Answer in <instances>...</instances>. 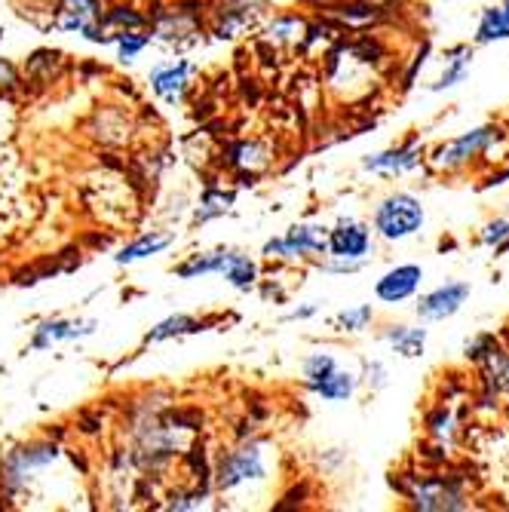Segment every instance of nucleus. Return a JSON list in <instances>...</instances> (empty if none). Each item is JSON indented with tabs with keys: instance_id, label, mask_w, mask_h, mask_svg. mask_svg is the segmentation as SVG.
<instances>
[{
	"instance_id": "nucleus-24",
	"label": "nucleus",
	"mask_w": 509,
	"mask_h": 512,
	"mask_svg": "<svg viewBox=\"0 0 509 512\" xmlns=\"http://www.w3.org/2000/svg\"><path fill=\"white\" fill-rule=\"evenodd\" d=\"M335 368H338L335 356H329V353H313V356L304 359V378H307V384H313V381H322L326 375H332Z\"/></svg>"
},
{
	"instance_id": "nucleus-10",
	"label": "nucleus",
	"mask_w": 509,
	"mask_h": 512,
	"mask_svg": "<svg viewBox=\"0 0 509 512\" xmlns=\"http://www.w3.org/2000/svg\"><path fill=\"white\" fill-rule=\"evenodd\" d=\"M424 163V148L418 142H411L405 148H390L381 154H372L362 160V169L368 172H381V175H405L411 169H418Z\"/></svg>"
},
{
	"instance_id": "nucleus-8",
	"label": "nucleus",
	"mask_w": 509,
	"mask_h": 512,
	"mask_svg": "<svg viewBox=\"0 0 509 512\" xmlns=\"http://www.w3.org/2000/svg\"><path fill=\"white\" fill-rule=\"evenodd\" d=\"M326 227H310V224H301V227H292L283 240H273L264 246V255L267 258H307L310 252H326Z\"/></svg>"
},
{
	"instance_id": "nucleus-31",
	"label": "nucleus",
	"mask_w": 509,
	"mask_h": 512,
	"mask_svg": "<svg viewBox=\"0 0 509 512\" xmlns=\"http://www.w3.org/2000/svg\"><path fill=\"white\" fill-rule=\"evenodd\" d=\"M313 313H316V304H310V307H301V310L289 313V319H307V316H313Z\"/></svg>"
},
{
	"instance_id": "nucleus-26",
	"label": "nucleus",
	"mask_w": 509,
	"mask_h": 512,
	"mask_svg": "<svg viewBox=\"0 0 509 512\" xmlns=\"http://www.w3.org/2000/svg\"><path fill=\"white\" fill-rule=\"evenodd\" d=\"M230 203H234V194H218V191H209L206 197H203V209H200V221H206V218H212V215H221V212H227L230 209Z\"/></svg>"
},
{
	"instance_id": "nucleus-28",
	"label": "nucleus",
	"mask_w": 509,
	"mask_h": 512,
	"mask_svg": "<svg viewBox=\"0 0 509 512\" xmlns=\"http://www.w3.org/2000/svg\"><path fill=\"white\" fill-rule=\"evenodd\" d=\"M108 25H129V28H138L145 19L142 16H135V13H129L126 7H117V10H111L108 13V19H105Z\"/></svg>"
},
{
	"instance_id": "nucleus-3",
	"label": "nucleus",
	"mask_w": 509,
	"mask_h": 512,
	"mask_svg": "<svg viewBox=\"0 0 509 512\" xmlns=\"http://www.w3.org/2000/svg\"><path fill=\"white\" fill-rule=\"evenodd\" d=\"M500 142H503V129L497 123H485V126H476L464 135L451 138V142L439 145L436 154L430 157V163L439 172H457V169H467V166L479 163Z\"/></svg>"
},
{
	"instance_id": "nucleus-33",
	"label": "nucleus",
	"mask_w": 509,
	"mask_h": 512,
	"mask_svg": "<svg viewBox=\"0 0 509 512\" xmlns=\"http://www.w3.org/2000/svg\"><path fill=\"white\" fill-rule=\"evenodd\" d=\"M0 40H4V31H0Z\"/></svg>"
},
{
	"instance_id": "nucleus-34",
	"label": "nucleus",
	"mask_w": 509,
	"mask_h": 512,
	"mask_svg": "<svg viewBox=\"0 0 509 512\" xmlns=\"http://www.w3.org/2000/svg\"><path fill=\"white\" fill-rule=\"evenodd\" d=\"M506 212H509V203H506Z\"/></svg>"
},
{
	"instance_id": "nucleus-20",
	"label": "nucleus",
	"mask_w": 509,
	"mask_h": 512,
	"mask_svg": "<svg viewBox=\"0 0 509 512\" xmlns=\"http://www.w3.org/2000/svg\"><path fill=\"white\" fill-rule=\"evenodd\" d=\"M372 319H375V310H372V304H359V307H350V310H341L332 322H335V329H341V332H365L368 325H372Z\"/></svg>"
},
{
	"instance_id": "nucleus-6",
	"label": "nucleus",
	"mask_w": 509,
	"mask_h": 512,
	"mask_svg": "<svg viewBox=\"0 0 509 512\" xmlns=\"http://www.w3.org/2000/svg\"><path fill=\"white\" fill-rule=\"evenodd\" d=\"M264 476V454L258 445H243L234 454H227L221 460L218 470V485L221 491H234L237 485L249 482V479H261Z\"/></svg>"
},
{
	"instance_id": "nucleus-27",
	"label": "nucleus",
	"mask_w": 509,
	"mask_h": 512,
	"mask_svg": "<svg viewBox=\"0 0 509 512\" xmlns=\"http://www.w3.org/2000/svg\"><path fill=\"white\" fill-rule=\"evenodd\" d=\"M304 31V22H298V19H280V22H273L270 25V37H276V40H280V37H295V34H301Z\"/></svg>"
},
{
	"instance_id": "nucleus-1",
	"label": "nucleus",
	"mask_w": 509,
	"mask_h": 512,
	"mask_svg": "<svg viewBox=\"0 0 509 512\" xmlns=\"http://www.w3.org/2000/svg\"><path fill=\"white\" fill-rule=\"evenodd\" d=\"M405 500L421 512H460L470 509V497L464 479L454 473H427V476H405L402 485Z\"/></svg>"
},
{
	"instance_id": "nucleus-2",
	"label": "nucleus",
	"mask_w": 509,
	"mask_h": 512,
	"mask_svg": "<svg viewBox=\"0 0 509 512\" xmlns=\"http://www.w3.org/2000/svg\"><path fill=\"white\" fill-rule=\"evenodd\" d=\"M375 234L387 243H402L414 234H421L427 224V209L424 203L408 194V191H396L390 197H384L372 215Z\"/></svg>"
},
{
	"instance_id": "nucleus-30",
	"label": "nucleus",
	"mask_w": 509,
	"mask_h": 512,
	"mask_svg": "<svg viewBox=\"0 0 509 512\" xmlns=\"http://www.w3.org/2000/svg\"><path fill=\"white\" fill-rule=\"evenodd\" d=\"M13 80H16V71H13V65L0 59V83H13Z\"/></svg>"
},
{
	"instance_id": "nucleus-19",
	"label": "nucleus",
	"mask_w": 509,
	"mask_h": 512,
	"mask_svg": "<svg viewBox=\"0 0 509 512\" xmlns=\"http://www.w3.org/2000/svg\"><path fill=\"white\" fill-rule=\"evenodd\" d=\"M485 368H488V381L497 390L509 393V350H497V344L482 356Z\"/></svg>"
},
{
	"instance_id": "nucleus-23",
	"label": "nucleus",
	"mask_w": 509,
	"mask_h": 512,
	"mask_svg": "<svg viewBox=\"0 0 509 512\" xmlns=\"http://www.w3.org/2000/svg\"><path fill=\"white\" fill-rule=\"evenodd\" d=\"M482 246L494 249V252H503L509 246V215H500V218H491L485 227H482Z\"/></svg>"
},
{
	"instance_id": "nucleus-4",
	"label": "nucleus",
	"mask_w": 509,
	"mask_h": 512,
	"mask_svg": "<svg viewBox=\"0 0 509 512\" xmlns=\"http://www.w3.org/2000/svg\"><path fill=\"white\" fill-rule=\"evenodd\" d=\"M470 295H473V286L467 279H451V283H442L433 292L418 298V316L424 322H445L464 310Z\"/></svg>"
},
{
	"instance_id": "nucleus-16",
	"label": "nucleus",
	"mask_w": 509,
	"mask_h": 512,
	"mask_svg": "<svg viewBox=\"0 0 509 512\" xmlns=\"http://www.w3.org/2000/svg\"><path fill=\"white\" fill-rule=\"evenodd\" d=\"M316 396H322V399H329V402H347L350 396H353V390H356V378L350 375V371H341V368H335L332 375H326L322 381H313V384H307Z\"/></svg>"
},
{
	"instance_id": "nucleus-14",
	"label": "nucleus",
	"mask_w": 509,
	"mask_h": 512,
	"mask_svg": "<svg viewBox=\"0 0 509 512\" xmlns=\"http://www.w3.org/2000/svg\"><path fill=\"white\" fill-rule=\"evenodd\" d=\"M92 329H96V322H86V325H77V322H65V319H53V322H43L31 347L34 350H43L50 347L56 341H71V338H80V335H89Z\"/></svg>"
},
{
	"instance_id": "nucleus-12",
	"label": "nucleus",
	"mask_w": 509,
	"mask_h": 512,
	"mask_svg": "<svg viewBox=\"0 0 509 512\" xmlns=\"http://www.w3.org/2000/svg\"><path fill=\"white\" fill-rule=\"evenodd\" d=\"M384 341L405 359H418L424 356L427 347V329H411V325L399 322V325H387Z\"/></svg>"
},
{
	"instance_id": "nucleus-7",
	"label": "nucleus",
	"mask_w": 509,
	"mask_h": 512,
	"mask_svg": "<svg viewBox=\"0 0 509 512\" xmlns=\"http://www.w3.org/2000/svg\"><path fill=\"white\" fill-rule=\"evenodd\" d=\"M421 283H424L421 264H396L375 283V295L384 304H402L421 292Z\"/></svg>"
},
{
	"instance_id": "nucleus-17",
	"label": "nucleus",
	"mask_w": 509,
	"mask_h": 512,
	"mask_svg": "<svg viewBox=\"0 0 509 512\" xmlns=\"http://www.w3.org/2000/svg\"><path fill=\"white\" fill-rule=\"evenodd\" d=\"M169 243H172L169 234H145V237H138L135 243H129V246L117 255V264H132V261L151 258V255H157V252H163Z\"/></svg>"
},
{
	"instance_id": "nucleus-29",
	"label": "nucleus",
	"mask_w": 509,
	"mask_h": 512,
	"mask_svg": "<svg viewBox=\"0 0 509 512\" xmlns=\"http://www.w3.org/2000/svg\"><path fill=\"white\" fill-rule=\"evenodd\" d=\"M365 381H368V387H384V384H387V371H384V365H381V362H368V365H365Z\"/></svg>"
},
{
	"instance_id": "nucleus-32",
	"label": "nucleus",
	"mask_w": 509,
	"mask_h": 512,
	"mask_svg": "<svg viewBox=\"0 0 509 512\" xmlns=\"http://www.w3.org/2000/svg\"><path fill=\"white\" fill-rule=\"evenodd\" d=\"M500 7H503V10L509 13V0H503V4H500Z\"/></svg>"
},
{
	"instance_id": "nucleus-18",
	"label": "nucleus",
	"mask_w": 509,
	"mask_h": 512,
	"mask_svg": "<svg viewBox=\"0 0 509 512\" xmlns=\"http://www.w3.org/2000/svg\"><path fill=\"white\" fill-rule=\"evenodd\" d=\"M224 276H227V283L230 286H237V289H252V283H255V276H258V270H255V264L246 258V255H237V252H230V258H227V267L221 270Z\"/></svg>"
},
{
	"instance_id": "nucleus-22",
	"label": "nucleus",
	"mask_w": 509,
	"mask_h": 512,
	"mask_svg": "<svg viewBox=\"0 0 509 512\" xmlns=\"http://www.w3.org/2000/svg\"><path fill=\"white\" fill-rule=\"evenodd\" d=\"M454 430H457V421H454L451 408L439 405V408H433V411L427 414V433H430L436 442H448V439L454 436Z\"/></svg>"
},
{
	"instance_id": "nucleus-25",
	"label": "nucleus",
	"mask_w": 509,
	"mask_h": 512,
	"mask_svg": "<svg viewBox=\"0 0 509 512\" xmlns=\"http://www.w3.org/2000/svg\"><path fill=\"white\" fill-rule=\"evenodd\" d=\"M114 40H117V50H120V59H123V62H132V59L151 43V37H145V34H132V31H120Z\"/></svg>"
},
{
	"instance_id": "nucleus-13",
	"label": "nucleus",
	"mask_w": 509,
	"mask_h": 512,
	"mask_svg": "<svg viewBox=\"0 0 509 512\" xmlns=\"http://www.w3.org/2000/svg\"><path fill=\"white\" fill-rule=\"evenodd\" d=\"M509 40V13L503 7H485L473 34L476 46H491V43H503Z\"/></svg>"
},
{
	"instance_id": "nucleus-15",
	"label": "nucleus",
	"mask_w": 509,
	"mask_h": 512,
	"mask_svg": "<svg viewBox=\"0 0 509 512\" xmlns=\"http://www.w3.org/2000/svg\"><path fill=\"white\" fill-rule=\"evenodd\" d=\"M448 68L442 71V77L430 86V92H445V89H454L460 86L467 77H470V68H473V50L470 46H454L448 53Z\"/></svg>"
},
{
	"instance_id": "nucleus-5",
	"label": "nucleus",
	"mask_w": 509,
	"mask_h": 512,
	"mask_svg": "<svg viewBox=\"0 0 509 512\" xmlns=\"http://www.w3.org/2000/svg\"><path fill=\"white\" fill-rule=\"evenodd\" d=\"M326 252L338 261H365V255L372 252V230L359 221H341L329 230Z\"/></svg>"
},
{
	"instance_id": "nucleus-9",
	"label": "nucleus",
	"mask_w": 509,
	"mask_h": 512,
	"mask_svg": "<svg viewBox=\"0 0 509 512\" xmlns=\"http://www.w3.org/2000/svg\"><path fill=\"white\" fill-rule=\"evenodd\" d=\"M102 19V10H99V0H62V10H59V19L56 25L62 31H80L86 34L89 40H105L99 31H96V22Z\"/></svg>"
},
{
	"instance_id": "nucleus-21",
	"label": "nucleus",
	"mask_w": 509,
	"mask_h": 512,
	"mask_svg": "<svg viewBox=\"0 0 509 512\" xmlns=\"http://www.w3.org/2000/svg\"><path fill=\"white\" fill-rule=\"evenodd\" d=\"M200 329H203V325L197 319H191V316H169L148 335V341H163V338H172V335H191V332H200Z\"/></svg>"
},
{
	"instance_id": "nucleus-11",
	"label": "nucleus",
	"mask_w": 509,
	"mask_h": 512,
	"mask_svg": "<svg viewBox=\"0 0 509 512\" xmlns=\"http://www.w3.org/2000/svg\"><path fill=\"white\" fill-rule=\"evenodd\" d=\"M191 62H169V65H157L154 71H151V86H154V92L160 99H166V102H178L181 99V92H184V86H188V77H191Z\"/></svg>"
}]
</instances>
